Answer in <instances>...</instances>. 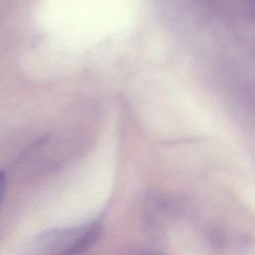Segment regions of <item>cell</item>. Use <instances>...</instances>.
<instances>
[{
	"label": "cell",
	"instance_id": "2",
	"mask_svg": "<svg viewBox=\"0 0 255 255\" xmlns=\"http://www.w3.org/2000/svg\"><path fill=\"white\" fill-rule=\"evenodd\" d=\"M5 184H6V175L3 171L0 170V200L5 189Z\"/></svg>",
	"mask_w": 255,
	"mask_h": 255
},
{
	"label": "cell",
	"instance_id": "1",
	"mask_svg": "<svg viewBox=\"0 0 255 255\" xmlns=\"http://www.w3.org/2000/svg\"><path fill=\"white\" fill-rule=\"evenodd\" d=\"M100 231L101 230L98 227L91 228L62 255H81L85 253L97 242L100 235Z\"/></svg>",
	"mask_w": 255,
	"mask_h": 255
}]
</instances>
